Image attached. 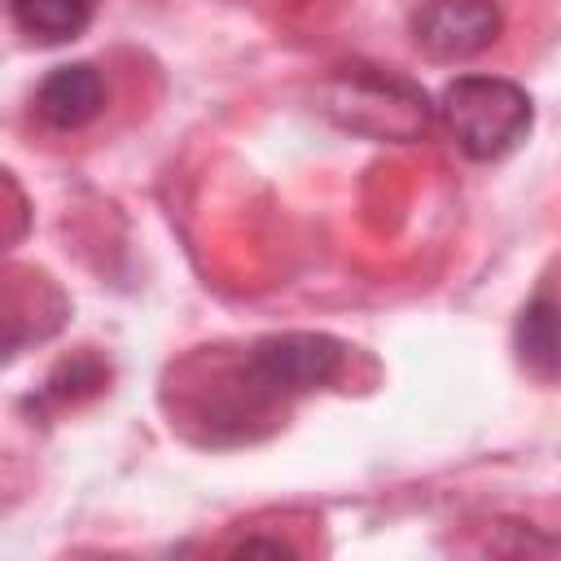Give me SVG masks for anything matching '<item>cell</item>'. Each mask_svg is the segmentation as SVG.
Here are the masks:
<instances>
[{"mask_svg": "<svg viewBox=\"0 0 561 561\" xmlns=\"http://www.w3.org/2000/svg\"><path fill=\"white\" fill-rule=\"evenodd\" d=\"M443 123L456 140V149L473 162H495L513 153L530 123V96L513 79L500 75H456L443 88Z\"/></svg>", "mask_w": 561, "mask_h": 561, "instance_id": "cell-2", "label": "cell"}, {"mask_svg": "<svg viewBox=\"0 0 561 561\" xmlns=\"http://www.w3.org/2000/svg\"><path fill=\"white\" fill-rule=\"evenodd\" d=\"M504 31L500 0H416L408 35L430 61H469Z\"/></svg>", "mask_w": 561, "mask_h": 561, "instance_id": "cell-4", "label": "cell"}, {"mask_svg": "<svg viewBox=\"0 0 561 561\" xmlns=\"http://www.w3.org/2000/svg\"><path fill=\"white\" fill-rule=\"evenodd\" d=\"M35 118L48 131H83L92 127L110 105V79L96 61H70L39 79L35 88Z\"/></svg>", "mask_w": 561, "mask_h": 561, "instance_id": "cell-5", "label": "cell"}, {"mask_svg": "<svg viewBox=\"0 0 561 561\" xmlns=\"http://www.w3.org/2000/svg\"><path fill=\"white\" fill-rule=\"evenodd\" d=\"M346 346L324 333H276L259 337L228 364V421H254L272 408H285L294 394L320 390L342 377Z\"/></svg>", "mask_w": 561, "mask_h": 561, "instance_id": "cell-1", "label": "cell"}, {"mask_svg": "<svg viewBox=\"0 0 561 561\" xmlns=\"http://www.w3.org/2000/svg\"><path fill=\"white\" fill-rule=\"evenodd\" d=\"M96 0H9V18L22 35L39 44H66L79 39L92 26Z\"/></svg>", "mask_w": 561, "mask_h": 561, "instance_id": "cell-7", "label": "cell"}, {"mask_svg": "<svg viewBox=\"0 0 561 561\" xmlns=\"http://www.w3.org/2000/svg\"><path fill=\"white\" fill-rule=\"evenodd\" d=\"M320 110L337 127L373 140H416L430 123V105L421 88L377 66H337L320 83Z\"/></svg>", "mask_w": 561, "mask_h": 561, "instance_id": "cell-3", "label": "cell"}, {"mask_svg": "<svg viewBox=\"0 0 561 561\" xmlns=\"http://www.w3.org/2000/svg\"><path fill=\"white\" fill-rule=\"evenodd\" d=\"M517 359L539 381H561V294L552 285H539L513 324Z\"/></svg>", "mask_w": 561, "mask_h": 561, "instance_id": "cell-6", "label": "cell"}]
</instances>
